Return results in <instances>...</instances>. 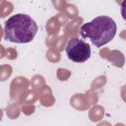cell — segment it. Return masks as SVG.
I'll return each instance as SVG.
<instances>
[{"label":"cell","mask_w":126,"mask_h":126,"mask_svg":"<svg viewBox=\"0 0 126 126\" xmlns=\"http://www.w3.org/2000/svg\"><path fill=\"white\" fill-rule=\"evenodd\" d=\"M37 31L38 26L31 16L15 14L5 22L4 39L15 43H28L34 38Z\"/></svg>","instance_id":"cell-1"},{"label":"cell","mask_w":126,"mask_h":126,"mask_svg":"<svg viewBox=\"0 0 126 126\" xmlns=\"http://www.w3.org/2000/svg\"><path fill=\"white\" fill-rule=\"evenodd\" d=\"M116 32L117 25L108 16H98L80 28L81 36L84 39H90L95 47H101L111 41Z\"/></svg>","instance_id":"cell-2"},{"label":"cell","mask_w":126,"mask_h":126,"mask_svg":"<svg viewBox=\"0 0 126 126\" xmlns=\"http://www.w3.org/2000/svg\"><path fill=\"white\" fill-rule=\"evenodd\" d=\"M65 52L70 60L77 63H83L90 58L91 47L85 40L73 37L68 40L65 46Z\"/></svg>","instance_id":"cell-3"}]
</instances>
